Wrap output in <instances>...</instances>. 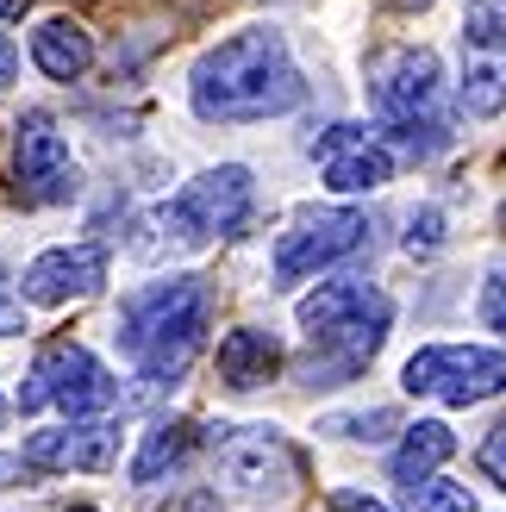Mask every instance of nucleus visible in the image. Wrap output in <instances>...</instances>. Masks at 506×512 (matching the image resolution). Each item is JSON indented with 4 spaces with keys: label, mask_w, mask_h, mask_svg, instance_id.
<instances>
[{
    "label": "nucleus",
    "mask_w": 506,
    "mask_h": 512,
    "mask_svg": "<svg viewBox=\"0 0 506 512\" xmlns=\"http://www.w3.org/2000/svg\"><path fill=\"white\" fill-rule=\"evenodd\" d=\"M307 100V75L294 69L288 38L275 25L219 38L188 75V107L207 125H257L275 113H294Z\"/></svg>",
    "instance_id": "1"
},
{
    "label": "nucleus",
    "mask_w": 506,
    "mask_h": 512,
    "mask_svg": "<svg viewBox=\"0 0 506 512\" xmlns=\"http://www.w3.org/2000/svg\"><path fill=\"white\" fill-rule=\"evenodd\" d=\"M207 331H213V288L200 275L144 281L119 300L113 319L119 356L144 388H175L194 369V356L207 350Z\"/></svg>",
    "instance_id": "2"
},
{
    "label": "nucleus",
    "mask_w": 506,
    "mask_h": 512,
    "mask_svg": "<svg viewBox=\"0 0 506 512\" xmlns=\"http://www.w3.org/2000/svg\"><path fill=\"white\" fill-rule=\"evenodd\" d=\"M394 325V300L375 288L369 275H338L319 281V288L300 300V331H307V356H300V375L313 388H344L357 381L375 350L388 344Z\"/></svg>",
    "instance_id": "3"
},
{
    "label": "nucleus",
    "mask_w": 506,
    "mask_h": 512,
    "mask_svg": "<svg viewBox=\"0 0 506 512\" xmlns=\"http://www.w3.org/2000/svg\"><path fill=\"white\" fill-rule=\"evenodd\" d=\"M369 113H375V138L407 163H432L450 150V119H444V69L438 50L425 44H388L369 57Z\"/></svg>",
    "instance_id": "4"
},
{
    "label": "nucleus",
    "mask_w": 506,
    "mask_h": 512,
    "mask_svg": "<svg viewBox=\"0 0 506 512\" xmlns=\"http://www.w3.org/2000/svg\"><path fill=\"white\" fill-rule=\"evenodd\" d=\"M250 213H257V182H250V169L244 163H219L207 175H194V182L163 200L157 213H150L144 225L157 238H144L138 256H157V250H200V244H213V238H238Z\"/></svg>",
    "instance_id": "5"
},
{
    "label": "nucleus",
    "mask_w": 506,
    "mask_h": 512,
    "mask_svg": "<svg viewBox=\"0 0 506 512\" xmlns=\"http://www.w3.org/2000/svg\"><path fill=\"white\" fill-rule=\"evenodd\" d=\"M307 463L275 425H219L213 431V488L238 494L250 506H282Z\"/></svg>",
    "instance_id": "6"
},
{
    "label": "nucleus",
    "mask_w": 506,
    "mask_h": 512,
    "mask_svg": "<svg viewBox=\"0 0 506 512\" xmlns=\"http://www.w3.org/2000/svg\"><path fill=\"white\" fill-rule=\"evenodd\" d=\"M44 406H57L63 419H107L119 406V381L88 344L57 338L32 356V375L19 388V413H44Z\"/></svg>",
    "instance_id": "7"
},
{
    "label": "nucleus",
    "mask_w": 506,
    "mask_h": 512,
    "mask_svg": "<svg viewBox=\"0 0 506 512\" xmlns=\"http://www.w3.org/2000/svg\"><path fill=\"white\" fill-rule=\"evenodd\" d=\"M400 388L438 406H482L494 394H506V350L488 344H425L407 369Z\"/></svg>",
    "instance_id": "8"
},
{
    "label": "nucleus",
    "mask_w": 506,
    "mask_h": 512,
    "mask_svg": "<svg viewBox=\"0 0 506 512\" xmlns=\"http://www.w3.org/2000/svg\"><path fill=\"white\" fill-rule=\"evenodd\" d=\"M369 244V213L357 207H313L300 213L282 238H275V263H269V288H294V281H307L319 269H338L350 263Z\"/></svg>",
    "instance_id": "9"
},
{
    "label": "nucleus",
    "mask_w": 506,
    "mask_h": 512,
    "mask_svg": "<svg viewBox=\"0 0 506 512\" xmlns=\"http://www.w3.org/2000/svg\"><path fill=\"white\" fill-rule=\"evenodd\" d=\"M13 188L25 207H63V200L82 194V169H75L69 157V138L57 132V119H50L44 107L19 113L13 125Z\"/></svg>",
    "instance_id": "10"
},
{
    "label": "nucleus",
    "mask_w": 506,
    "mask_h": 512,
    "mask_svg": "<svg viewBox=\"0 0 506 512\" xmlns=\"http://www.w3.org/2000/svg\"><path fill=\"white\" fill-rule=\"evenodd\" d=\"M307 150L319 157V175L332 194H375L394 182V150L369 125H325L307 138Z\"/></svg>",
    "instance_id": "11"
},
{
    "label": "nucleus",
    "mask_w": 506,
    "mask_h": 512,
    "mask_svg": "<svg viewBox=\"0 0 506 512\" xmlns=\"http://www.w3.org/2000/svg\"><path fill=\"white\" fill-rule=\"evenodd\" d=\"M19 463L25 469H44V475H107L119 463V425L107 419H63L50 431H32L19 444Z\"/></svg>",
    "instance_id": "12"
},
{
    "label": "nucleus",
    "mask_w": 506,
    "mask_h": 512,
    "mask_svg": "<svg viewBox=\"0 0 506 512\" xmlns=\"http://www.w3.org/2000/svg\"><path fill=\"white\" fill-rule=\"evenodd\" d=\"M107 269H113L107 244H57V250L25 263L19 294L32 306H69V300H88V294L107 288Z\"/></svg>",
    "instance_id": "13"
},
{
    "label": "nucleus",
    "mask_w": 506,
    "mask_h": 512,
    "mask_svg": "<svg viewBox=\"0 0 506 512\" xmlns=\"http://www.w3.org/2000/svg\"><path fill=\"white\" fill-rule=\"evenodd\" d=\"M275 369H282V344H275V331L238 325V331H225V338H219V381L232 394L263 388V381H275Z\"/></svg>",
    "instance_id": "14"
},
{
    "label": "nucleus",
    "mask_w": 506,
    "mask_h": 512,
    "mask_svg": "<svg viewBox=\"0 0 506 512\" xmlns=\"http://www.w3.org/2000/svg\"><path fill=\"white\" fill-rule=\"evenodd\" d=\"M32 63L50 75V82H82L88 63H94V38H88V25L82 19H38L32 25Z\"/></svg>",
    "instance_id": "15"
},
{
    "label": "nucleus",
    "mask_w": 506,
    "mask_h": 512,
    "mask_svg": "<svg viewBox=\"0 0 506 512\" xmlns=\"http://www.w3.org/2000/svg\"><path fill=\"white\" fill-rule=\"evenodd\" d=\"M194 450H200V425L194 419H157V425L144 431L138 456H132V481H138V488H150V481H163V475L182 469Z\"/></svg>",
    "instance_id": "16"
},
{
    "label": "nucleus",
    "mask_w": 506,
    "mask_h": 512,
    "mask_svg": "<svg viewBox=\"0 0 506 512\" xmlns=\"http://www.w3.org/2000/svg\"><path fill=\"white\" fill-rule=\"evenodd\" d=\"M407 438H400V450H394V481L407 488V481H425V475H438L450 456H457V431H450L444 419H419V425H400Z\"/></svg>",
    "instance_id": "17"
},
{
    "label": "nucleus",
    "mask_w": 506,
    "mask_h": 512,
    "mask_svg": "<svg viewBox=\"0 0 506 512\" xmlns=\"http://www.w3.org/2000/svg\"><path fill=\"white\" fill-rule=\"evenodd\" d=\"M463 113L469 119H494L506 107V57H488V50H469V63H463Z\"/></svg>",
    "instance_id": "18"
},
{
    "label": "nucleus",
    "mask_w": 506,
    "mask_h": 512,
    "mask_svg": "<svg viewBox=\"0 0 506 512\" xmlns=\"http://www.w3.org/2000/svg\"><path fill=\"white\" fill-rule=\"evenodd\" d=\"M463 50L506 57V0H469L463 7Z\"/></svg>",
    "instance_id": "19"
},
{
    "label": "nucleus",
    "mask_w": 506,
    "mask_h": 512,
    "mask_svg": "<svg viewBox=\"0 0 506 512\" xmlns=\"http://www.w3.org/2000/svg\"><path fill=\"white\" fill-rule=\"evenodd\" d=\"M400 500H407V512H482L463 481H444V475L407 481V488H400Z\"/></svg>",
    "instance_id": "20"
},
{
    "label": "nucleus",
    "mask_w": 506,
    "mask_h": 512,
    "mask_svg": "<svg viewBox=\"0 0 506 512\" xmlns=\"http://www.w3.org/2000/svg\"><path fill=\"white\" fill-rule=\"evenodd\" d=\"M325 431H344V438L382 444L388 431H400V413H394V406H369V413H357V419H325Z\"/></svg>",
    "instance_id": "21"
},
{
    "label": "nucleus",
    "mask_w": 506,
    "mask_h": 512,
    "mask_svg": "<svg viewBox=\"0 0 506 512\" xmlns=\"http://www.w3.org/2000/svg\"><path fill=\"white\" fill-rule=\"evenodd\" d=\"M444 250V213L438 207H419L407 219V256H438Z\"/></svg>",
    "instance_id": "22"
},
{
    "label": "nucleus",
    "mask_w": 506,
    "mask_h": 512,
    "mask_svg": "<svg viewBox=\"0 0 506 512\" xmlns=\"http://www.w3.org/2000/svg\"><path fill=\"white\" fill-rule=\"evenodd\" d=\"M475 313H482V325L494 331V338H506V269H494L482 281V306H475Z\"/></svg>",
    "instance_id": "23"
},
{
    "label": "nucleus",
    "mask_w": 506,
    "mask_h": 512,
    "mask_svg": "<svg viewBox=\"0 0 506 512\" xmlns=\"http://www.w3.org/2000/svg\"><path fill=\"white\" fill-rule=\"evenodd\" d=\"M475 463H482V475H488V481H500V488H506V419L488 431V444L475 450Z\"/></svg>",
    "instance_id": "24"
},
{
    "label": "nucleus",
    "mask_w": 506,
    "mask_h": 512,
    "mask_svg": "<svg viewBox=\"0 0 506 512\" xmlns=\"http://www.w3.org/2000/svg\"><path fill=\"white\" fill-rule=\"evenodd\" d=\"M25 331V319H19V300H13V281H7V263H0V331Z\"/></svg>",
    "instance_id": "25"
},
{
    "label": "nucleus",
    "mask_w": 506,
    "mask_h": 512,
    "mask_svg": "<svg viewBox=\"0 0 506 512\" xmlns=\"http://www.w3.org/2000/svg\"><path fill=\"white\" fill-rule=\"evenodd\" d=\"M332 512H388V506L369 500V494H357V488H338V494H332Z\"/></svg>",
    "instance_id": "26"
},
{
    "label": "nucleus",
    "mask_w": 506,
    "mask_h": 512,
    "mask_svg": "<svg viewBox=\"0 0 506 512\" xmlns=\"http://www.w3.org/2000/svg\"><path fill=\"white\" fill-rule=\"evenodd\" d=\"M13 75H19V50H13L7 38H0V88H7V82H13Z\"/></svg>",
    "instance_id": "27"
},
{
    "label": "nucleus",
    "mask_w": 506,
    "mask_h": 512,
    "mask_svg": "<svg viewBox=\"0 0 506 512\" xmlns=\"http://www.w3.org/2000/svg\"><path fill=\"white\" fill-rule=\"evenodd\" d=\"M32 13V0H0V25H13V19H25Z\"/></svg>",
    "instance_id": "28"
},
{
    "label": "nucleus",
    "mask_w": 506,
    "mask_h": 512,
    "mask_svg": "<svg viewBox=\"0 0 506 512\" xmlns=\"http://www.w3.org/2000/svg\"><path fill=\"white\" fill-rule=\"evenodd\" d=\"M7 475H13V481L25 475V463H19V456H0V488H7Z\"/></svg>",
    "instance_id": "29"
},
{
    "label": "nucleus",
    "mask_w": 506,
    "mask_h": 512,
    "mask_svg": "<svg viewBox=\"0 0 506 512\" xmlns=\"http://www.w3.org/2000/svg\"><path fill=\"white\" fill-rule=\"evenodd\" d=\"M394 7H432V0H394Z\"/></svg>",
    "instance_id": "30"
},
{
    "label": "nucleus",
    "mask_w": 506,
    "mask_h": 512,
    "mask_svg": "<svg viewBox=\"0 0 506 512\" xmlns=\"http://www.w3.org/2000/svg\"><path fill=\"white\" fill-rule=\"evenodd\" d=\"M7 413H13V406H7V394H0V425H7Z\"/></svg>",
    "instance_id": "31"
},
{
    "label": "nucleus",
    "mask_w": 506,
    "mask_h": 512,
    "mask_svg": "<svg viewBox=\"0 0 506 512\" xmlns=\"http://www.w3.org/2000/svg\"><path fill=\"white\" fill-rule=\"evenodd\" d=\"M75 512H94V506H75Z\"/></svg>",
    "instance_id": "32"
},
{
    "label": "nucleus",
    "mask_w": 506,
    "mask_h": 512,
    "mask_svg": "<svg viewBox=\"0 0 506 512\" xmlns=\"http://www.w3.org/2000/svg\"><path fill=\"white\" fill-rule=\"evenodd\" d=\"M500 225H506V207H500Z\"/></svg>",
    "instance_id": "33"
}]
</instances>
